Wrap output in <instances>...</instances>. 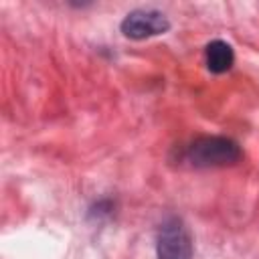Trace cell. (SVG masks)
I'll use <instances>...</instances> for the list:
<instances>
[{"label":"cell","instance_id":"obj_1","mask_svg":"<svg viewBox=\"0 0 259 259\" xmlns=\"http://www.w3.org/2000/svg\"><path fill=\"white\" fill-rule=\"evenodd\" d=\"M243 158L239 144L225 136H202L190 142L180 160L192 168H225L233 166Z\"/></svg>","mask_w":259,"mask_h":259},{"label":"cell","instance_id":"obj_2","mask_svg":"<svg viewBox=\"0 0 259 259\" xmlns=\"http://www.w3.org/2000/svg\"><path fill=\"white\" fill-rule=\"evenodd\" d=\"M156 257L158 259H192V239L188 229L178 217H168L156 239Z\"/></svg>","mask_w":259,"mask_h":259},{"label":"cell","instance_id":"obj_3","mask_svg":"<svg viewBox=\"0 0 259 259\" xmlns=\"http://www.w3.org/2000/svg\"><path fill=\"white\" fill-rule=\"evenodd\" d=\"M121 34L132 40H144L150 36H158L170 30V20L164 12L154 8H138L125 14L119 24Z\"/></svg>","mask_w":259,"mask_h":259},{"label":"cell","instance_id":"obj_4","mask_svg":"<svg viewBox=\"0 0 259 259\" xmlns=\"http://www.w3.org/2000/svg\"><path fill=\"white\" fill-rule=\"evenodd\" d=\"M204 63H206V69L214 75L227 73L235 63V51L225 40H219V38L210 40L204 49Z\"/></svg>","mask_w":259,"mask_h":259}]
</instances>
